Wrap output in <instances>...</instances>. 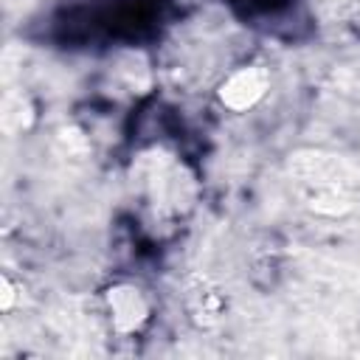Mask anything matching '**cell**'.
Returning a JSON list of instances; mask_svg holds the SVG:
<instances>
[{
    "label": "cell",
    "instance_id": "277c9868",
    "mask_svg": "<svg viewBox=\"0 0 360 360\" xmlns=\"http://www.w3.org/2000/svg\"><path fill=\"white\" fill-rule=\"evenodd\" d=\"M17 301H20L17 284H14V278H11L8 273H3V276H0V309H3V312H11V309L17 307Z\"/></svg>",
    "mask_w": 360,
    "mask_h": 360
},
{
    "label": "cell",
    "instance_id": "3957f363",
    "mask_svg": "<svg viewBox=\"0 0 360 360\" xmlns=\"http://www.w3.org/2000/svg\"><path fill=\"white\" fill-rule=\"evenodd\" d=\"M186 312H188V318L200 329L217 326L222 321V315H225V295H222V290H217L208 281H197L194 287L186 290Z\"/></svg>",
    "mask_w": 360,
    "mask_h": 360
},
{
    "label": "cell",
    "instance_id": "7a4b0ae2",
    "mask_svg": "<svg viewBox=\"0 0 360 360\" xmlns=\"http://www.w3.org/2000/svg\"><path fill=\"white\" fill-rule=\"evenodd\" d=\"M273 87V73L264 62H242L231 68L214 87V96L222 110L228 112H250L256 110Z\"/></svg>",
    "mask_w": 360,
    "mask_h": 360
},
{
    "label": "cell",
    "instance_id": "6da1fadb",
    "mask_svg": "<svg viewBox=\"0 0 360 360\" xmlns=\"http://www.w3.org/2000/svg\"><path fill=\"white\" fill-rule=\"evenodd\" d=\"M101 312L107 318L110 332L121 338H132V335H141L152 323L155 301L143 284L118 278L101 290Z\"/></svg>",
    "mask_w": 360,
    "mask_h": 360
}]
</instances>
